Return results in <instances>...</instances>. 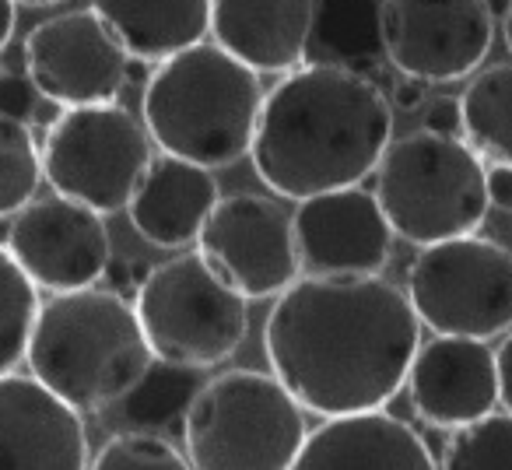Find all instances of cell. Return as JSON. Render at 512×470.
I'll use <instances>...</instances> for the list:
<instances>
[{
	"instance_id": "27",
	"label": "cell",
	"mask_w": 512,
	"mask_h": 470,
	"mask_svg": "<svg viewBox=\"0 0 512 470\" xmlns=\"http://www.w3.org/2000/svg\"><path fill=\"white\" fill-rule=\"evenodd\" d=\"M88 470H193L172 439L155 432H116L102 442Z\"/></svg>"
},
{
	"instance_id": "26",
	"label": "cell",
	"mask_w": 512,
	"mask_h": 470,
	"mask_svg": "<svg viewBox=\"0 0 512 470\" xmlns=\"http://www.w3.org/2000/svg\"><path fill=\"white\" fill-rule=\"evenodd\" d=\"M439 470H512V418L488 414L446 439Z\"/></svg>"
},
{
	"instance_id": "2",
	"label": "cell",
	"mask_w": 512,
	"mask_h": 470,
	"mask_svg": "<svg viewBox=\"0 0 512 470\" xmlns=\"http://www.w3.org/2000/svg\"><path fill=\"white\" fill-rule=\"evenodd\" d=\"M393 144V106L372 78L302 64L267 92L249 158L288 200L362 186Z\"/></svg>"
},
{
	"instance_id": "10",
	"label": "cell",
	"mask_w": 512,
	"mask_h": 470,
	"mask_svg": "<svg viewBox=\"0 0 512 470\" xmlns=\"http://www.w3.org/2000/svg\"><path fill=\"white\" fill-rule=\"evenodd\" d=\"M386 64L425 85L477 74L495 43V15L484 0H383Z\"/></svg>"
},
{
	"instance_id": "6",
	"label": "cell",
	"mask_w": 512,
	"mask_h": 470,
	"mask_svg": "<svg viewBox=\"0 0 512 470\" xmlns=\"http://www.w3.org/2000/svg\"><path fill=\"white\" fill-rule=\"evenodd\" d=\"M306 435L299 400L271 372L256 369L207 379L183 421L193 470H292Z\"/></svg>"
},
{
	"instance_id": "37",
	"label": "cell",
	"mask_w": 512,
	"mask_h": 470,
	"mask_svg": "<svg viewBox=\"0 0 512 470\" xmlns=\"http://www.w3.org/2000/svg\"><path fill=\"white\" fill-rule=\"evenodd\" d=\"M15 4H25V8H50V4H60V0H15Z\"/></svg>"
},
{
	"instance_id": "29",
	"label": "cell",
	"mask_w": 512,
	"mask_h": 470,
	"mask_svg": "<svg viewBox=\"0 0 512 470\" xmlns=\"http://www.w3.org/2000/svg\"><path fill=\"white\" fill-rule=\"evenodd\" d=\"M428 134L439 137H460L463 123H460V99H449V95H435L425 102V127Z\"/></svg>"
},
{
	"instance_id": "32",
	"label": "cell",
	"mask_w": 512,
	"mask_h": 470,
	"mask_svg": "<svg viewBox=\"0 0 512 470\" xmlns=\"http://www.w3.org/2000/svg\"><path fill=\"white\" fill-rule=\"evenodd\" d=\"M488 200L491 207L512 211V165H488Z\"/></svg>"
},
{
	"instance_id": "4",
	"label": "cell",
	"mask_w": 512,
	"mask_h": 470,
	"mask_svg": "<svg viewBox=\"0 0 512 470\" xmlns=\"http://www.w3.org/2000/svg\"><path fill=\"white\" fill-rule=\"evenodd\" d=\"M264 99L260 74L221 46L197 43L151 71L141 120L162 155L214 172L249 155Z\"/></svg>"
},
{
	"instance_id": "23",
	"label": "cell",
	"mask_w": 512,
	"mask_h": 470,
	"mask_svg": "<svg viewBox=\"0 0 512 470\" xmlns=\"http://www.w3.org/2000/svg\"><path fill=\"white\" fill-rule=\"evenodd\" d=\"M204 383L207 379L200 369H183V365H169L155 358L148 376L116 404V411H120L127 432L162 435L165 428H183L186 411Z\"/></svg>"
},
{
	"instance_id": "7",
	"label": "cell",
	"mask_w": 512,
	"mask_h": 470,
	"mask_svg": "<svg viewBox=\"0 0 512 470\" xmlns=\"http://www.w3.org/2000/svg\"><path fill=\"white\" fill-rule=\"evenodd\" d=\"M134 313L158 362L200 372L232 358L249 330L246 299L200 253H176L151 267L134 295Z\"/></svg>"
},
{
	"instance_id": "11",
	"label": "cell",
	"mask_w": 512,
	"mask_h": 470,
	"mask_svg": "<svg viewBox=\"0 0 512 470\" xmlns=\"http://www.w3.org/2000/svg\"><path fill=\"white\" fill-rule=\"evenodd\" d=\"M200 257L242 299H278L302 278L292 214L271 197H221L200 228Z\"/></svg>"
},
{
	"instance_id": "1",
	"label": "cell",
	"mask_w": 512,
	"mask_h": 470,
	"mask_svg": "<svg viewBox=\"0 0 512 470\" xmlns=\"http://www.w3.org/2000/svg\"><path fill=\"white\" fill-rule=\"evenodd\" d=\"M421 320L379 278H306L278 295L264 327L271 376L320 418L383 411L407 386Z\"/></svg>"
},
{
	"instance_id": "17",
	"label": "cell",
	"mask_w": 512,
	"mask_h": 470,
	"mask_svg": "<svg viewBox=\"0 0 512 470\" xmlns=\"http://www.w3.org/2000/svg\"><path fill=\"white\" fill-rule=\"evenodd\" d=\"M316 0H211L214 46L253 74H292L306 64Z\"/></svg>"
},
{
	"instance_id": "28",
	"label": "cell",
	"mask_w": 512,
	"mask_h": 470,
	"mask_svg": "<svg viewBox=\"0 0 512 470\" xmlns=\"http://www.w3.org/2000/svg\"><path fill=\"white\" fill-rule=\"evenodd\" d=\"M39 106V92L25 71H0V116L29 123Z\"/></svg>"
},
{
	"instance_id": "31",
	"label": "cell",
	"mask_w": 512,
	"mask_h": 470,
	"mask_svg": "<svg viewBox=\"0 0 512 470\" xmlns=\"http://www.w3.org/2000/svg\"><path fill=\"white\" fill-rule=\"evenodd\" d=\"M425 92H428L425 81H414V78H404V74H400V78L393 81L390 106L404 109V113H418V109H425Z\"/></svg>"
},
{
	"instance_id": "35",
	"label": "cell",
	"mask_w": 512,
	"mask_h": 470,
	"mask_svg": "<svg viewBox=\"0 0 512 470\" xmlns=\"http://www.w3.org/2000/svg\"><path fill=\"white\" fill-rule=\"evenodd\" d=\"M502 36H505V46H509V53H512V4L502 15Z\"/></svg>"
},
{
	"instance_id": "3",
	"label": "cell",
	"mask_w": 512,
	"mask_h": 470,
	"mask_svg": "<svg viewBox=\"0 0 512 470\" xmlns=\"http://www.w3.org/2000/svg\"><path fill=\"white\" fill-rule=\"evenodd\" d=\"M25 362L36 383L78 414H102L148 376L155 355L134 302L106 288H81L39 306Z\"/></svg>"
},
{
	"instance_id": "34",
	"label": "cell",
	"mask_w": 512,
	"mask_h": 470,
	"mask_svg": "<svg viewBox=\"0 0 512 470\" xmlns=\"http://www.w3.org/2000/svg\"><path fill=\"white\" fill-rule=\"evenodd\" d=\"M15 18H18L15 0H0V53L8 50L11 36H15Z\"/></svg>"
},
{
	"instance_id": "9",
	"label": "cell",
	"mask_w": 512,
	"mask_h": 470,
	"mask_svg": "<svg viewBox=\"0 0 512 470\" xmlns=\"http://www.w3.org/2000/svg\"><path fill=\"white\" fill-rule=\"evenodd\" d=\"M407 299L439 337L491 341L512 330V253L495 239L435 243L407 271Z\"/></svg>"
},
{
	"instance_id": "36",
	"label": "cell",
	"mask_w": 512,
	"mask_h": 470,
	"mask_svg": "<svg viewBox=\"0 0 512 470\" xmlns=\"http://www.w3.org/2000/svg\"><path fill=\"white\" fill-rule=\"evenodd\" d=\"M484 4H488L491 15H505V11H509L512 0H484Z\"/></svg>"
},
{
	"instance_id": "13",
	"label": "cell",
	"mask_w": 512,
	"mask_h": 470,
	"mask_svg": "<svg viewBox=\"0 0 512 470\" xmlns=\"http://www.w3.org/2000/svg\"><path fill=\"white\" fill-rule=\"evenodd\" d=\"M8 253L36 288L53 295L95 288L113 260V239L99 211L67 197H36L11 218Z\"/></svg>"
},
{
	"instance_id": "12",
	"label": "cell",
	"mask_w": 512,
	"mask_h": 470,
	"mask_svg": "<svg viewBox=\"0 0 512 470\" xmlns=\"http://www.w3.org/2000/svg\"><path fill=\"white\" fill-rule=\"evenodd\" d=\"M22 60L39 99L60 109L109 106L127 88V50L92 8L39 22L25 36Z\"/></svg>"
},
{
	"instance_id": "16",
	"label": "cell",
	"mask_w": 512,
	"mask_h": 470,
	"mask_svg": "<svg viewBox=\"0 0 512 470\" xmlns=\"http://www.w3.org/2000/svg\"><path fill=\"white\" fill-rule=\"evenodd\" d=\"M0 470H88L85 414L32 376L0 379Z\"/></svg>"
},
{
	"instance_id": "33",
	"label": "cell",
	"mask_w": 512,
	"mask_h": 470,
	"mask_svg": "<svg viewBox=\"0 0 512 470\" xmlns=\"http://www.w3.org/2000/svg\"><path fill=\"white\" fill-rule=\"evenodd\" d=\"M106 278H109V285H113V292H116V295H123V299H127L130 292L137 295L134 278H130V260H127V257H113V260H109Z\"/></svg>"
},
{
	"instance_id": "22",
	"label": "cell",
	"mask_w": 512,
	"mask_h": 470,
	"mask_svg": "<svg viewBox=\"0 0 512 470\" xmlns=\"http://www.w3.org/2000/svg\"><path fill=\"white\" fill-rule=\"evenodd\" d=\"M460 137L484 165H512V64L484 67L460 95Z\"/></svg>"
},
{
	"instance_id": "24",
	"label": "cell",
	"mask_w": 512,
	"mask_h": 470,
	"mask_svg": "<svg viewBox=\"0 0 512 470\" xmlns=\"http://www.w3.org/2000/svg\"><path fill=\"white\" fill-rule=\"evenodd\" d=\"M39 306V288L11 260L8 246H0V379L11 376L29 355Z\"/></svg>"
},
{
	"instance_id": "21",
	"label": "cell",
	"mask_w": 512,
	"mask_h": 470,
	"mask_svg": "<svg viewBox=\"0 0 512 470\" xmlns=\"http://www.w3.org/2000/svg\"><path fill=\"white\" fill-rule=\"evenodd\" d=\"M379 11H383V0H316L306 60L365 74L379 85L386 64Z\"/></svg>"
},
{
	"instance_id": "25",
	"label": "cell",
	"mask_w": 512,
	"mask_h": 470,
	"mask_svg": "<svg viewBox=\"0 0 512 470\" xmlns=\"http://www.w3.org/2000/svg\"><path fill=\"white\" fill-rule=\"evenodd\" d=\"M43 183V148L36 130L22 120L0 116V218H15L36 200Z\"/></svg>"
},
{
	"instance_id": "14",
	"label": "cell",
	"mask_w": 512,
	"mask_h": 470,
	"mask_svg": "<svg viewBox=\"0 0 512 470\" xmlns=\"http://www.w3.org/2000/svg\"><path fill=\"white\" fill-rule=\"evenodd\" d=\"M292 228L306 278H372L390 264L393 228L365 186L302 200Z\"/></svg>"
},
{
	"instance_id": "5",
	"label": "cell",
	"mask_w": 512,
	"mask_h": 470,
	"mask_svg": "<svg viewBox=\"0 0 512 470\" xmlns=\"http://www.w3.org/2000/svg\"><path fill=\"white\" fill-rule=\"evenodd\" d=\"M372 193L393 235L421 250L477 235L491 211L488 165L481 155L463 137L428 130L404 134L386 148Z\"/></svg>"
},
{
	"instance_id": "8",
	"label": "cell",
	"mask_w": 512,
	"mask_h": 470,
	"mask_svg": "<svg viewBox=\"0 0 512 470\" xmlns=\"http://www.w3.org/2000/svg\"><path fill=\"white\" fill-rule=\"evenodd\" d=\"M43 179L57 197L99 214L130 207L144 172L155 162L144 120L120 102L60 109L43 137Z\"/></svg>"
},
{
	"instance_id": "30",
	"label": "cell",
	"mask_w": 512,
	"mask_h": 470,
	"mask_svg": "<svg viewBox=\"0 0 512 470\" xmlns=\"http://www.w3.org/2000/svg\"><path fill=\"white\" fill-rule=\"evenodd\" d=\"M495 369H498V404H502L505 414L512 418V330L502 337V344H498Z\"/></svg>"
},
{
	"instance_id": "15",
	"label": "cell",
	"mask_w": 512,
	"mask_h": 470,
	"mask_svg": "<svg viewBox=\"0 0 512 470\" xmlns=\"http://www.w3.org/2000/svg\"><path fill=\"white\" fill-rule=\"evenodd\" d=\"M407 397L425 425L456 432L495 414L498 369L488 341L432 337L407 372Z\"/></svg>"
},
{
	"instance_id": "18",
	"label": "cell",
	"mask_w": 512,
	"mask_h": 470,
	"mask_svg": "<svg viewBox=\"0 0 512 470\" xmlns=\"http://www.w3.org/2000/svg\"><path fill=\"white\" fill-rule=\"evenodd\" d=\"M292 470H439V463L404 418L369 411L316 425Z\"/></svg>"
},
{
	"instance_id": "20",
	"label": "cell",
	"mask_w": 512,
	"mask_h": 470,
	"mask_svg": "<svg viewBox=\"0 0 512 470\" xmlns=\"http://www.w3.org/2000/svg\"><path fill=\"white\" fill-rule=\"evenodd\" d=\"M130 60L162 64L211 32V0H92Z\"/></svg>"
},
{
	"instance_id": "19",
	"label": "cell",
	"mask_w": 512,
	"mask_h": 470,
	"mask_svg": "<svg viewBox=\"0 0 512 470\" xmlns=\"http://www.w3.org/2000/svg\"><path fill=\"white\" fill-rule=\"evenodd\" d=\"M218 200V179L207 169L172 155H155L127 211L151 246L183 250L200 239V228L207 225Z\"/></svg>"
}]
</instances>
